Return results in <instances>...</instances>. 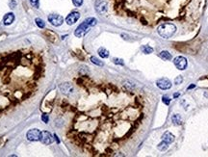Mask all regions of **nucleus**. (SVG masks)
<instances>
[{
    "label": "nucleus",
    "mask_w": 208,
    "mask_h": 157,
    "mask_svg": "<svg viewBox=\"0 0 208 157\" xmlns=\"http://www.w3.org/2000/svg\"><path fill=\"white\" fill-rule=\"evenodd\" d=\"M39 52L22 48L0 55V115L32 99L44 77Z\"/></svg>",
    "instance_id": "f257e3e1"
},
{
    "label": "nucleus",
    "mask_w": 208,
    "mask_h": 157,
    "mask_svg": "<svg viewBox=\"0 0 208 157\" xmlns=\"http://www.w3.org/2000/svg\"><path fill=\"white\" fill-rule=\"evenodd\" d=\"M96 23H97L96 18H95V17H89V18H87L83 23H81L76 28V30L74 32V35L76 37H78V38H81V37L85 36L89 32L90 28L93 27V26L96 25Z\"/></svg>",
    "instance_id": "f03ea898"
},
{
    "label": "nucleus",
    "mask_w": 208,
    "mask_h": 157,
    "mask_svg": "<svg viewBox=\"0 0 208 157\" xmlns=\"http://www.w3.org/2000/svg\"><path fill=\"white\" fill-rule=\"evenodd\" d=\"M176 25L172 23H163L157 28L158 34L164 39L171 38L174 33H176Z\"/></svg>",
    "instance_id": "7ed1b4c3"
},
{
    "label": "nucleus",
    "mask_w": 208,
    "mask_h": 157,
    "mask_svg": "<svg viewBox=\"0 0 208 157\" xmlns=\"http://www.w3.org/2000/svg\"><path fill=\"white\" fill-rule=\"evenodd\" d=\"M59 89L62 92V94H64L66 95H71L74 94V92H75L74 86L70 83H63L59 86Z\"/></svg>",
    "instance_id": "20e7f679"
},
{
    "label": "nucleus",
    "mask_w": 208,
    "mask_h": 157,
    "mask_svg": "<svg viewBox=\"0 0 208 157\" xmlns=\"http://www.w3.org/2000/svg\"><path fill=\"white\" fill-rule=\"evenodd\" d=\"M173 64H174V66L176 67V69H178L179 70H184L187 68L188 62H187V59L185 57L177 56V57L174 58Z\"/></svg>",
    "instance_id": "39448f33"
},
{
    "label": "nucleus",
    "mask_w": 208,
    "mask_h": 157,
    "mask_svg": "<svg viewBox=\"0 0 208 157\" xmlns=\"http://www.w3.org/2000/svg\"><path fill=\"white\" fill-rule=\"evenodd\" d=\"M27 139L29 141H41L42 139V132L39 129H31L27 132Z\"/></svg>",
    "instance_id": "423d86ee"
},
{
    "label": "nucleus",
    "mask_w": 208,
    "mask_h": 157,
    "mask_svg": "<svg viewBox=\"0 0 208 157\" xmlns=\"http://www.w3.org/2000/svg\"><path fill=\"white\" fill-rule=\"evenodd\" d=\"M96 10L99 15H104L108 10V4L105 0H97L96 3Z\"/></svg>",
    "instance_id": "0eeeda50"
},
{
    "label": "nucleus",
    "mask_w": 208,
    "mask_h": 157,
    "mask_svg": "<svg viewBox=\"0 0 208 157\" xmlns=\"http://www.w3.org/2000/svg\"><path fill=\"white\" fill-rule=\"evenodd\" d=\"M156 85H157V87L160 88L161 90H169L172 86L171 80H169L168 78H165V77L158 79L157 82H156Z\"/></svg>",
    "instance_id": "6e6552de"
},
{
    "label": "nucleus",
    "mask_w": 208,
    "mask_h": 157,
    "mask_svg": "<svg viewBox=\"0 0 208 157\" xmlns=\"http://www.w3.org/2000/svg\"><path fill=\"white\" fill-rule=\"evenodd\" d=\"M48 21L52 24L58 27V26L62 25V23L64 22V18L63 17L59 16V15H50L48 17Z\"/></svg>",
    "instance_id": "1a4fd4ad"
},
{
    "label": "nucleus",
    "mask_w": 208,
    "mask_h": 157,
    "mask_svg": "<svg viewBox=\"0 0 208 157\" xmlns=\"http://www.w3.org/2000/svg\"><path fill=\"white\" fill-rule=\"evenodd\" d=\"M79 18H80V14H79V13L78 12H72V13H70L68 17H66V21L69 25H72V24H74Z\"/></svg>",
    "instance_id": "9d476101"
},
{
    "label": "nucleus",
    "mask_w": 208,
    "mask_h": 157,
    "mask_svg": "<svg viewBox=\"0 0 208 157\" xmlns=\"http://www.w3.org/2000/svg\"><path fill=\"white\" fill-rule=\"evenodd\" d=\"M41 141L44 144V145H50V144L53 142L52 135L48 131L42 132V139H41Z\"/></svg>",
    "instance_id": "9b49d317"
},
{
    "label": "nucleus",
    "mask_w": 208,
    "mask_h": 157,
    "mask_svg": "<svg viewBox=\"0 0 208 157\" xmlns=\"http://www.w3.org/2000/svg\"><path fill=\"white\" fill-rule=\"evenodd\" d=\"M15 21V15L13 14V13H8V14H6L3 17V23L5 25H10L14 22Z\"/></svg>",
    "instance_id": "f8f14e48"
},
{
    "label": "nucleus",
    "mask_w": 208,
    "mask_h": 157,
    "mask_svg": "<svg viewBox=\"0 0 208 157\" xmlns=\"http://www.w3.org/2000/svg\"><path fill=\"white\" fill-rule=\"evenodd\" d=\"M174 139H176V137H174L171 132H166L163 135V137H162V140L164 142H166L167 144H169V145H170V144H172V143H173Z\"/></svg>",
    "instance_id": "ddd939ff"
},
{
    "label": "nucleus",
    "mask_w": 208,
    "mask_h": 157,
    "mask_svg": "<svg viewBox=\"0 0 208 157\" xmlns=\"http://www.w3.org/2000/svg\"><path fill=\"white\" fill-rule=\"evenodd\" d=\"M159 56H160V58H162L163 60H166V61H170V60H172V54L170 53L169 51H167V50L161 51Z\"/></svg>",
    "instance_id": "4468645a"
},
{
    "label": "nucleus",
    "mask_w": 208,
    "mask_h": 157,
    "mask_svg": "<svg viewBox=\"0 0 208 157\" xmlns=\"http://www.w3.org/2000/svg\"><path fill=\"white\" fill-rule=\"evenodd\" d=\"M98 55L101 58H108L109 57V51L104 47H100L98 49Z\"/></svg>",
    "instance_id": "2eb2a0df"
},
{
    "label": "nucleus",
    "mask_w": 208,
    "mask_h": 157,
    "mask_svg": "<svg viewBox=\"0 0 208 157\" xmlns=\"http://www.w3.org/2000/svg\"><path fill=\"white\" fill-rule=\"evenodd\" d=\"M172 121L176 124V125H179V124H181V117L177 114H174L172 115Z\"/></svg>",
    "instance_id": "dca6fc26"
},
{
    "label": "nucleus",
    "mask_w": 208,
    "mask_h": 157,
    "mask_svg": "<svg viewBox=\"0 0 208 157\" xmlns=\"http://www.w3.org/2000/svg\"><path fill=\"white\" fill-rule=\"evenodd\" d=\"M168 148H169V144H167L166 142L162 141L159 145L157 146V148L160 150V151H165V150L168 149Z\"/></svg>",
    "instance_id": "f3484780"
},
{
    "label": "nucleus",
    "mask_w": 208,
    "mask_h": 157,
    "mask_svg": "<svg viewBox=\"0 0 208 157\" xmlns=\"http://www.w3.org/2000/svg\"><path fill=\"white\" fill-rule=\"evenodd\" d=\"M141 49H142L143 53H145V54H150V53H152V52H153V48L150 47L149 45H143Z\"/></svg>",
    "instance_id": "a211bd4d"
},
{
    "label": "nucleus",
    "mask_w": 208,
    "mask_h": 157,
    "mask_svg": "<svg viewBox=\"0 0 208 157\" xmlns=\"http://www.w3.org/2000/svg\"><path fill=\"white\" fill-rule=\"evenodd\" d=\"M91 61H92V63L93 64H95V65H96V66H99V67H102L103 66V62H101L100 60H98V59L96 58V57H91Z\"/></svg>",
    "instance_id": "6ab92c4d"
},
{
    "label": "nucleus",
    "mask_w": 208,
    "mask_h": 157,
    "mask_svg": "<svg viewBox=\"0 0 208 157\" xmlns=\"http://www.w3.org/2000/svg\"><path fill=\"white\" fill-rule=\"evenodd\" d=\"M35 22H36L38 27H40V28H44L45 24H44V21H43V19H41V18H36L35 19Z\"/></svg>",
    "instance_id": "aec40b11"
},
{
    "label": "nucleus",
    "mask_w": 208,
    "mask_h": 157,
    "mask_svg": "<svg viewBox=\"0 0 208 157\" xmlns=\"http://www.w3.org/2000/svg\"><path fill=\"white\" fill-rule=\"evenodd\" d=\"M113 62L115 63L116 65H119V66H123L124 63L123 59H118V58H114L113 59Z\"/></svg>",
    "instance_id": "412c9836"
},
{
    "label": "nucleus",
    "mask_w": 208,
    "mask_h": 157,
    "mask_svg": "<svg viewBox=\"0 0 208 157\" xmlns=\"http://www.w3.org/2000/svg\"><path fill=\"white\" fill-rule=\"evenodd\" d=\"M31 5L33 6V7H35V8H39V6H40V1L39 0H29Z\"/></svg>",
    "instance_id": "4be33fe9"
},
{
    "label": "nucleus",
    "mask_w": 208,
    "mask_h": 157,
    "mask_svg": "<svg viewBox=\"0 0 208 157\" xmlns=\"http://www.w3.org/2000/svg\"><path fill=\"white\" fill-rule=\"evenodd\" d=\"M72 3L76 7H80L83 4V0H72Z\"/></svg>",
    "instance_id": "5701e85b"
},
{
    "label": "nucleus",
    "mask_w": 208,
    "mask_h": 157,
    "mask_svg": "<svg viewBox=\"0 0 208 157\" xmlns=\"http://www.w3.org/2000/svg\"><path fill=\"white\" fill-rule=\"evenodd\" d=\"M162 100H163V102L166 104V105H169L170 102H171L170 97H169V96H167V95H164V96L162 97Z\"/></svg>",
    "instance_id": "b1692460"
},
{
    "label": "nucleus",
    "mask_w": 208,
    "mask_h": 157,
    "mask_svg": "<svg viewBox=\"0 0 208 157\" xmlns=\"http://www.w3.org/2000/svg\"><path fill=\"white\" fill-rule=\"evenodd\" d=\"M182 81H183V78H182V76H178V77H176V80H174V84H176V85H178V84H181L182 83Z\"/></svg>",
    "instance_id": "393cba45"
},
{
    "label": "nucleus",
    "mask_w": 208,
    "mask_h": 157,
    "mask_svg": "<svg viewBox=\"0 0 208 157\" xmlns=\"http://www.w3.org/2000/svg\"><path fill=\"white\" fill-rule=\"evenodd\" d=\"M42 120H43V121H44L45 123H47V122H48V115H47V114H43V115L42 116Z\"/></svg>",
    "instance_id": "a878e982"
},
{
    "label": "nucleus",
    "mask_w": 208,
    "mask_h": 157,
    "mask_svg": "<svg viewBox=\"0 0 208 157\" xmlns=\"http://www.w3.org/2000/svg\"><path fill=\"white\" fill-rule=\"evenodd\" d=\"M17 6V2L14 1V0H12V1H10V7L11 8H15Z\"/></svg>",
    "instance_id": "bb28decb"
},
{
    "label": "nucleus",
    "mask_w": 208,
    "mask_h": 157,
    "mask_svg": "<svg viewBox=\"0 0 208 157\" xmlns=\"http://www.w3.org/2000/svg\"><path fill=\"white\" fill-rule=\"evenodd\" d=\"M173 96H174V97H178V96H179V94H174Z\"/></svg>",
    "instance_id": "cd10ccee"
},
{
    "label": "nucleus",
    "mask_w": 208,
    "mask_h": 157,
    "mask_svg": "<svg viewBox=\"0 0 208 157\" xmlns=\"http://www.w3.org/2000/svg\"><path fill=\"white\" fill-rule=\"evenodd\" d=\"M195 87H196L195 85H191V86H190L189 88H188V89H192V88H195Z\"/></svg>",
    "instance_id": "c85d7f7f"
}]
</instances>
